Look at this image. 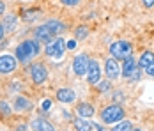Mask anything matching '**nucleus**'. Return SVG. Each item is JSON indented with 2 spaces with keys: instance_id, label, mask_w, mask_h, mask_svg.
<instances>
[{
  "instance_id": "nucleus-1",
  "label": "nucleus",
  "mask_w": 154,
  "mask_h": 131,
  "mask_svg": "<svg viewBox=\"0 0 154 131\" xmlns=\"http://www.w3.org/2000/svg\"><path fill=\"white\" fill-rule=\"evenodd\" d=\"M37 53H39V44H37V41L27 39V41H23V43H20L18 46H16L14 55L21 64H27V62H30Z\"/></svg>"
},
{
  "instance_id": "nucleus-2",
  "label": "nucleus",
  "mask_w": 154,
  "mask_h": 131,
  "mask_svg": "<svg viewBox=\"0 0 154 131\" xmlns=\"http://www.w3.org/2000/svg\"><path fill=\"white\" fill-rule=\"evenodd\" d=\"M131 51H133V46L128 41H115L110 44V53L115 60H126L128 57H131Z\"/></svg>"
},
{
  "instance_id": "nucleus-3",
  "label": "nucleus",
  "mask_w": 154,
  "mask_h": 131,
  "mask_svg": "<svg viewBox=\"0 0 154 131\" xmlns=\"http://www.w3.org/2000/svg\"><path fill=\"white\" fill-rule=\"evenodd\" d=\"M101 119H103V122H106V124H115V122H119V120L124 119V108L119 106V104H110L106 108H103Z\"/></svg>"
},
{
  "instance_id": "nucleus-4",
  "label": "nucleus",
  "mask_w": 154,
  "mask_h": 131,
  "mask_svg": "<svg viewBox=\"0 0 154 131\" xmlns=\"http://www.w3.org/2000/svg\"><path fill=\"white\" fill-rule=\"evenodd\" d=\"M46 55L50 58H55V60H60L64 57V51H66V41L62 37H55L53 41L46 43V48H45Z\"/></svg>"
},
{
  "instance_id": "nucleus-5",
  "label": "nucleus",
  "mask_w": 154,
  "mask_h": 131,
  "mask_svg": "<svg viewBox=\"0 0 154 131\" xmlns=\"http://www.w3.org/2000/svg\"><path fill=\"white\" fill-rule=\"evenodd\" d=\"M89 62H91V58H89L87 53L76 55L75 60H73V71H75V74H78V76L87 74V71H89Z\"/></svg>"
},
{
  "instance_id": "nucleus-6",
  "label": "nucleus",
  "mask_w": 154,
  "mask_h": 131,
  "mask_svg": "<svg viewBox=\"0 0 154 131\" xmlns=\"http://www.w3.org/2000/svg\"><path fill=\"white\" fill-rule=\"evenodd\" d=\"M16 66H18V58L16 55H9V53H4L0 55V73L2 74H9L16 71Z\"/></svg>"
},
{
  "instance_id": "nucleus-7",
  "label": "nucleus",
  "mask_w": 154,
  "mask_h": 131,
  "mask_svg": "<svg viewBox=\"0 0 154 131\" xmlns=\"http://www.w3.org/2000/svg\"><path fill=\"white\" fill-rule=\"evenodd\" d=\"M30 74H32V80H34V83H35V85H41V83H45V80L48 78L46 66H45V64H41V62H37V64H32Z\"/></svg>"
},
{
  "instance_id": "nucleus-8",
  "label": "nucleus",
  "mask_w": 154,
  "mask_h": 131,
  "mask_svg": "<svg viewBox=\"0 0 154 131\" xmlns=\"http://www.w3.org/2000/svg\"><path fill=\"white\" fill-rule=\"evenodd\" d=\"M87 80H89V83H97L99 80H101V66H99V62L97 60H91L89 62V71H87Z\"/></svg>"
},
{
  "instance_id": "nucleus-9",
  "label": "nucleus",
  "mask_w": 154,
  "mask_h": 131,
  "mask_svg": "<svg viewBox=\"0 0 154 131\" xmlns=\"http://www.w3.org/2000/svg\"><path fill=\"white\" fill-rule=\"evenodd\" d=\"M34 34H35V39H37V41H43V43H50V41H53V39H55L53 30L50 29L46 23H45V25H41V27H37Z\"/></svg>"
},
{
  "instance_id": "nucleus-10",
  "label": "nucleus",
  "mask_w": 154,
  "mask_h": 131,
  "mask_svg": "<svg viewBox=\"0 0 154 131\" xmlns=\"http://www.w3.org/2000/svg\"><path fill=\"white\" fill-rule=\"evenodd\" d=\"M105 73L110 80H115L117 76H119V64H117V60L115 58H108L106 64H105Z\"/></svg>"
},
{
  "instance_id": "nucleus-11",
  "label": "nucleus",
  "mask_w": 154,
  "mask_h": 131,
  "mask_svg": "<svg viewBox=\"0 0 154 131\" xmlns=\"http://www.w3.org/2000/svg\"><path fill=\"white\" fill-rule=\"evenodd\" d=\"M137 62H135V58L133 57H128L126 60H124L122 64V76H126V78H131L133 76V73L137 71Z\"/></svg>"
},
{
  "instance_id": "nucleus-12",
  "label": "nucleus",
  "mask_w": 154,
  "mask_h": 131,
  "mask_svg": "<svg viewBox=\"0 0 154 131\" xmlns=\"http://www.w3.org/2000/svg\"><path fill=\"white\" fill-rule=\"evenodd\" d=\"M57 99L60 103H73L76 99V96L71 89H59L57 90Z\"/></svg>"
},
{
  "instance_id": "nucleus-13",
  "label": "nucleus",
  "mask_w": 154,
  "mask_h": 131,
  "mask_svg": "<svg viewBox=\"0 0 154 131\" xmlns=\"http://www.w3.org/2000/svg\"><path fill=\"white\" fill-rule=\"evenodd\" d=\"M32 128H34V131H57L53 128V124H50L46 119H35L32 122Z\"/></svg>"
},
{
  "instance_id": "nucleus-14",
  "label": "nucleus",
  "mask_w": 154,
  "mask_h": 131,
  "mask_svg": "<svg viewBox=\"0 0 154 131\" xmlns=\"http://www.w3.org/2000/svg\"><path fill=\"white\" fill-rule=\"evenodd\" d=\"M76 114L80 117H83V119H89V117H92L94 114H96V110H94L92 104H89V103H82V104H78Z\"/></svg>"
},
{
  "instance_id": "nucleus-15",
  "label": "nucleus",
  "mask_w": 154,
  "mask_h": 131,
  "mask_svg": "<svg viewBox=\"0 0 154 131\" xmlns=\"http://www.w3.org/2000/svg\"><path fill=\"white\" fill-rule=\"evenodd\" d=\"M75 128H76V131H92L94 128H96V124H92V122H89L87 119H83V117H78V119H75Z\"/></svg>"
},
{
  "instance_id": "nucleus-16",
  "label": "nucleus",
  "mask_w": 154,
  "mask_h": 131,
  "mask_svg": "<svg viewBox=\"0 0 154 131\" xmlns=\"http://www.w3.org/2000/svg\"><path fill=\"white\" fill-rule=\"evenodd\" d=\"M34 108V104H32L30 99H27V98H16L14 101V110H18V112H27V110H32Z\"/></svg>"
},
{
  "instance_id": "nucleus-17",
  "label": "nucleus",
  "mask_w": 154,
  "mask_h": 131,
  "mask_svg": "<svg viewBox=\"0 0 154 131\" xmlns=\"http://www.w3.org/2000/svg\"><path fill=\"white\" fill-rule=\"evenodd\" d=\"M151 64H154V53H152V51H143V53L140 55L138 67H140V69H147Z\"/></svg>"
},
{
  "instance_id": "nucleus-18",
  "label": "nucleus",
  "mask_w": 154,
  "mask_h": 131,
  "mask_svg": "<svg viewBox=\"0 0 154 131\" xmlns=\"http://www.w3.org/2000/svg\"><path fill=\"white\" fill-rule=\"evenodd\" d=\"M4 29H5V32H13V30L16 29V25H18V18H16L14 14H7L5 16V20H4Z\"/></svg>"
},
{
  "instance_id": "nucleus-19",
  "label": "nucleus",
  "mask_w": 154,
  "mask_h": 131,
  "mask_svg": "<svg viewBox=\"0 0 154 131\" xmlns=\"http://www.w3.org/2000/svg\"><path fill=\"white\" fill-rule=\"evenodd\" d=\"M46 25L53 30V34H55V36L66 30V25H64L62 21H59V20H50V21H46Z\"/></svg>"
},
{
  "instance_id": "nucleus-20",
  "label": "nucleus",
  "mask_w": 154,
  "mask_h": 131,
  "mask_svg": "<svg viewBox=\"0 0 154 131\" xmlns=\"http://www.w3.org/2000/svg\"><path fill=\"white\" fill-rule=\"evenodd\" d=\"M131 129H133V124L129 120H124V122H119L112 131H131Z\"/></svg>"
},
{
  "instance_id": "nucleus-21",
  "label": "nucleus",
  "mask_w": 154,
  "mask_h": 131,
  "mask_svg": "<svg viewBox=\"0 0 154 131\" xmlns=\"http://www.w3.org/2000/svg\"><path fill=\"white\" fill-rule=\"evenodd\" d=\"M0 115H4V117L11 115V106H9L5 101H0Z\"/></svg>"
},
{
  "instance_id": "nucleus-22",
  "label": "nucleus",
  "mask_w": 154,
  "mask_h": 131,
  "mask_svg": "<svg viewBox=\"0 0 154 131\" xmlns=\"http://www.w3.org/2000/svg\"><path fill=\"white\" fill-rule=\"evenodd\" d=\"M89 36V29L87 27H78L76 29V37L78 39H83V37H87Z\"/></svg>"
},
{
  "instance_id": "nucleus-23",
  "label": "nucleus",
  "mask_w": 154,
  "mask_h": 131,
  "mask_svg": "<svg viewBox=\"0 0 154 131\" xmlns=\"http://www.w3.org/2000/svg\"><path fill=\"white\" fill-rule=\"evenodd\" d=\"M60 2L64 4V5H76L80 0H60Z\"/></svg>"
},
{
  "instance_id": "nucleus-24",
  "label": "nucleus",
  "mask_w": 154,
  "mask_h": 131,
  "mask_svg": "<svg viewBox=\"0 0 154 131\" xmlns=\"http://www.w3.org/2000/svg\"><path fill=\"white\" fill-rule=\"evenodd\" d=\"M142 4L147 7V9H151V7H154V0H142Z\"/></svg>"
},
{
  "instance_id": "nucleus-25",
  "label": "nucleus",
  "mask_w": 154,
  "mask_h": 131,
  "mask_svg": "<svg viewBox=\"0 0 154 131\" xmlns=\"http://www.w3.org/2000/svg\"><path fill=\"white\" fill-rule=\"evenodd\" d=\"M66 48H69V50L76 48V41H66Z\"/></svg>"
},
{
  "instance_id": "nucleus-26",
  "label": "nucleus",
  "mask_w": 154,
  "mask_h": 131,
  "mask_svg": "<svg viewBox=\"0 0 154 131\" xmlns=\"http://www.w3.org/2000/svg\"><path fill=\"white\" fill-rule=\"evenodd\" d=\"M147 74H149V76H154V64H151V66L147 67Z\"/></svg>"
},
{
  "instance_id": "nucleus-27",
  "label": "nucleus",
  "mask_w": 154,
  "mask_h": 131,
  "mask_svg": "<svg viewBox=\"0 0 154 131\" xmlns=\"http://www.w3.org/2000/svg\"><path fill=\"white\" fill-rule=\"evenodd\" d=\"M50 106H51V101H50V99H46V101L43 103V110H48Z\"/></svg>"
},
{
  "instance_id": "nucleus-28",
  "label": "nucleus",
  "mask_w": 154,
  "mask_h": 131,
  "mask_svg": "<svg viewBox=\"0 0 154 131\" xmlns=\"http://www.w3.org/2000/svg\"><path fill=\"white\" fill-rule=\"evenodd\" d=\"M4 34H5V29H4V25L0 23V41L4 39Z\"/></svg>"
},
{
  "instance_id": "nucleus-29",
  "label": "nucleus",
  "mask_w": 154,
  "mask_h": 131,
  "mask_svg": "<svg viewBox=\"0 0 154 131\" xmlns=\"http://www.w3.org/2000/svg\"><path fill=\"white\" fill-rule=\"evenodd\" d=\"M4 13H5V4L0 0V14H4Z\"/></svg>"
},
{
  "instance_id": "nucleus-30",
  "label": "nucleus",
  "mask_w": 154,
  "mask_h": 131,
  "mask_svg": "<svg viewBox=\"0 0 154 131\" xmlns=\"http://www.w3.org/2000/svg\"><path fill=\"white\" fill-rule=\"evenodd\" d=\"M106 89H108V83H106V82H105V83H101V90H106Z\"/></svg>"
},
{
  "instance_id": "nucleus-31",
  "label": "nucleus",
  "mask_w": 154,
  "mask_h": 131,
  "mask_svg": "<svg viewBox=\"0 0 154 131\" xmlns=\"http://www.w3.org/2000/svg\"><path fill=\"white\" fill-rule=\"evenodd\" d=\"M27 129V126H20V128H18V131H25Z\"/></svg>"
},
{
  "instance_id": "nucleus-32",
  "label": "nucleus",
  "mask_w": 154,
  "mask_h": 131,
  "mask_svg": "<svg viewBox=\"0 0 154 131\" xmlns=\"http://www.w3.org/2000/svg\"><path fill=\"white\" fill-rule=\"evenodd\" d=\"M131 131H140V129H135V128H133V129H131Z\"/></svg>"
}]
</instances>
